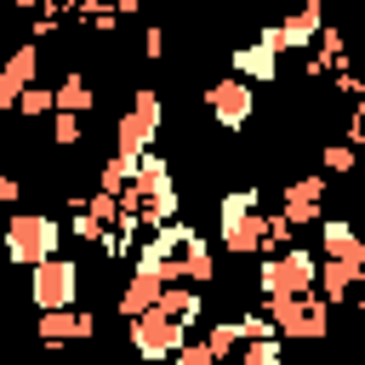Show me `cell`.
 Wrapping results in <instances>:
<instances>
[{"instance_id":"1","label":"cell","mask_w":365,"mask_h":365,"mask_svg":"<svg viewBox=\"0 0 365 365\" xmlns=\"http://www.w3.org/2000/svg\"><path fill=\"white\" fill-rule=\"evenodd\" d=\"M268 234V188H228L217 200V245L228 257H262Z\"/></svg>"},{"instance_id":"2","label":"cell","mask_w":365,"mask_h":365,"mask_svg":"<svg viewBox=\"0 0 365 365\" xmlns=\"http://www.w3.org/2000/svg\"><path fill=\"white\" fill-rule=\"evenodd\" d=\"M63 222L57 217H46V211H11L6 217V228H0V251H6V262L11 268H40V262H51V257H63L57 245H63Z\"/></svg>"},{"instance_id":"3","label":"cell","mask_w":365,"mask_h":365,"mask_svg":"<svg viewBox=\"0 0 365 365\" xmlns=\"http://www.w3.org/2000/svg\"><path fill=\"white\" fill-rule=\"evenodd\" d=\"M160 125H165V103H160V91H154V86H137L131 103H125V114L114 120V154H120V160H143V154L154 148Z\"/></svg>"},{"instance_id":"4","label":"cell","mask_w":365,"mask_h":365,"mask_svg":"<svg viewBox=\"0 0 365 365\" xmlns=\"http://www.w3.org/2000/svg\"><path fill=\"white\" fill-rule=\"evenodd\" d=\"M314 285H319V257L302 251V245H291V251H279V257H262V268H257V291H262V302L308 297Z\"/></svg>"},{"instance_id":"5","label":"cell","mask_w":365,"mask_h":365,"mask_svg":"<svg viewBox=\"0 0 365 365\" xmlns=\"http://www.w3.org/2000/svg\"><path fill=\"white\" fill-rule=\"evenodd\" d=\"M262 319H274V331L291 336V342H319V336L331 331V302H325L319 291H308V297L262 302Z\"/></svg>"},{"instance_id":"6","label":"cell","mask_w":365,"mask_h":365,"mask_svg":"<svg viewBox=\"0 0 365 365\" xmlns=\"http://www.w3.org/2000/svg\"><path fill=\"white\" fill-rule=\"evenodd\" d=\"M125 342L137 348L143 365H165V359H177V354L188 348V325H177V319H165L160 308H148L143 319L125 325Z\"/></svg>"},{"instance_id":"7","label":"cell","mask_w":365,"mask_h":365,"mask_svg":"<svg viewBox=\"0 0 365 365\" xmlns=\"http://www.w3.org/2000/svg\"><path fill=\"white\" fill-rule=\"evenodd\" d=\"M29 302L40 314H63V308H80V262L68 257H51L29 274Z\"/></svg>"},{"instance_id":"8","label":"cell","mask_w":365,"mask_h":365,"mask_svg":"<svg viewBox=\"0 0 365 365\" xmlns=\"http://www.w3.org/2000/svg\"><path fill=\"white\" fill-rule=\"evenodd\" d=\"M325 177L314 171V177H297V182H279V217L291 222V228H319L325 222Z\"/></svg>"},{"instance_id":"9","label":"cell","mask_w":365,"mask_h":365,"mask_svg":"<svg viewBox=\"0 0 365 365\" xmlns=\"http://www.w3.org/2000/svg\"><path fill=\"white\" fill-rule=\"evenodd\" d=\"M319 34H325V6H319V0H308V6H297L291 17L268 23L257 40H262V46H274V51H297V46H319Z\"/></svg>"},{"instance_id":"10","label":"cell","mask_w":365,"mask_h":365,"mask_svg":"<svg viewBox=\"0 0 365 365\" xmlns=\"http://www.w3.org/2000/svg\"><path fill=\"white\" fill-rule=\"evenodd\" d=\"M205 108H211V120H217L222 131H245V125H251V114H257V86H245V80L222 74V80L205 91Z\"/></svg>"},{"instance_id":"11","label":"cell","mask_w":365,"mask_h":365,"mask_svg":"<svg viewBox=\"0 0 365 365\" xmlns=\"http://www.w3.org/2000/svg\"><path fill=\"white\" fill-rule=\"evenodd\" d=\"M34 74H40V46H34V40H23V46H11V57L0 63V114H6V108L17 114V103H23V91H29V86H40Z\"/></svg>"},{"instance_id":"12","label":"cell","mask_w":365,"mask_h":365,"mask_svg":"<svg viewBox=\"0 0 365 365\" xmlns=\"http://www.w3.org/2000/svg\"><path fill=\"white\" fill-rule=\"evenodd\" d=\"M40 342L46 348H74V342H91L97 336V314L91 308H63V314H40L34 319Z\"/></svg>"},{"instance_id":"13","label":"cell","mask_w":365,"mask_h":365,"mask_svg":"<svg viewBox=\"0 0 365 365\" xmlns=\"http://www.w3.org/2000/svg\"><path fill=\"white\" fill-rule=\"evenodd\" d=\"M160 291H165V274H160L154 262H137V268H131V279L120 285V302H114V308H120V319H125V325H131V319H143V314L160 302Z\"/></svg>"},{"instance_id":"14","label":"cell","mask_w":365,"mask_h":365,"mask_svg":"<svg viewBox=\"0 0 365 365\" xmlns=\"http://www.w3.org/2000/svg\"><path fill=\"white\" fill-rule=\"evenodd\" d=\"M319 257H325V262H354V268H365V234H359L348 217H325V222H319Z\"/></svg>"},{"instance_id":"15","label":"cell","mask_w":365,"mask_h":365,"mask_svg":"<svg viewBox=\"0 0 365 365\" xmlns=\"http://www.w3.org/2000/svg\"><path fill=\"white\" fill-rule=\"evenodd\" d=\"M228 74H234V80H245V86H274V74H279V51H274V46H262V40L234 46V51H228Z\"/></svg>"},{"instance_id":"16","label":"cell","mask_w":365,"mask_h":365,"mask_svg":"<svg viewBox=\"0 0 365 365\" xmlns=\"http://www.w3.org/2000/svg\"><path fill=\"white\" fill-rule=\"evenodd\" d=\"M359 285H365V268H354V262H325V257H319V285H314V291H319L331 308L348 302Z\"/></svg>"},{"instance_id":"17","label":"cell","mask_w":365,"mask_h":365,"mask_svg":"<svg viewBox=\"0 0 365 365\" xmlns=\"http://www.w3.org/2000/svg\"><path fill=\"white\" fill-rule=\"evenodd\" d=\"M211 279H217V251H211V240L194 234V240L182 245V285L200 291V285H211Z\"/></svg>"},{"instance_id":"18","label":"cell","mask_w":365,"mask_h":365,"mask_svg":"<svg viewBox=\"0 0 365 365\" xmlns=\"http://www.w3.org/2000/svg\"><path fill=\"white\" fill-rule=\"evenodd\" d=\"M91 108H97V91H91V80H86L80 68H68V74H63V86H57V114H80V120H86Z\"/></svg>"},{"instance_id":"19","label":"cell","mask_w":365,"mask_h":365,"mask_svg":"<svg viewBox=\"0 0 365 365\" xmlns=\"http://www.w3.org/2000/svg\"><path fill=\"white\" fill-rule=\"evenodd\" d=\"M154 308H160L165 319H177V325H200V308H205V302H200V291H194V285H165Z\"/></svg>"},{"instance_id":"20","label":"cell","mask_w":365,"mask_h":365,"mask_svg":"<svg viewBox=\"0 0 365 365\" xmlns=\"http://www.w3.org/2000/svg\"><path fill=\"white\" fill-rule=\"evenodd\" d=\"M359 165V148L348 143V137H331V143H319V171L325 177H348Z\"/></svg>"},{"instance_id":"21","label":"cell","mask_w":365,"mask_h":365,"mask_svg":"<svg viewBox=\"0 0 365 365\" xmlns=\"http://www.w3.org/2000/svg\"><path fill=\"white\" fill-rule=\"evenodd\" d=\"M205 348H211V359H217V365H234V354H240V331H234V319H211Z\"/></svg>"},{"instance_id":"22","label":"cell","mask_w":365,"mask_h":365,"mask_svg":"<svg viewBox=\"0 0 365 365\" xmlns=\"http://www.w3.org/2000/svg\"><path fill=\"white\" fill-rule=\"evenodd\" d=\"M17 114H23V120H46V114H57V91H51V86H29L23 103H17Z\"/></svg>"},{"instance_id":"23","label":"cell","mask_w":365,"mask_h":365,"mask_svg":"<svg viewBox=\"0 0 365 365\" xmlns=\"http://www.w3.org/2000/svg\"><path fill=\"white\" fill-rule=\"evenodd\" d=\"M80 137H86V120L80 114H51V143L57 148H80Z\"/></svg>"},{"instance_id":"24","label":"cell","mask_w":365,"mask_h":365,"mask_svg":"<svg viewBox=\"0 0 365 365\" xmlns=\"http://www.w3.org/2000/svg\"><path fill=\"white\" fill-rule=\"evenodd\" d=\"M348 143L365 148V91H359V103H354V114H348Z\"/></svg>"},{"instance_id":"25","label":"cell","mask_w":365,"mask_h":365,"mask_svg":"<svg viewBox=\"0 0 365 365\" xmlns=\"http://www.w3.org/2000/svg\"><path fill=\"white\" fill-rule=\"evenodd\" d=\"M143 57H148V63L165 57V29H148V34H143Z\"/></svg>"},{"instance_id":"26","label":"cell","mask_w":365,"mask_h":365,"mask_svg":"<svg viewBox=\"0 0 365 365\" xmlns=\"http://www.w3.org/2000/svg\"><path fill=\"white\" fill-rule=\"evenodd\" d=\"M17 200H23V182L11 171H0V205H17Z\"/></svg>"},{"instance_id":"27","label":"cell","mask_w":365,"mask_h":365,"mask_svg":"<svg viewBox=\"0 0 365 365\" xmlns=\"http://www.w3.org/2000/svg\"><path fill=\"white\" fill-rule=\"evenodd\" d=\"M354 314H359V325H365V285L354 291Z\"/></svg>"},{"instance_id":"28","label":"cell","mask_w":365,"mask_h":365,"mask_svg":"<svg viewBox=\"0 0 365 365\" xmlns=\"http://www.w3.org/2000/svg\"><path fill=\"white\" fill-rule=\"evenodd\" d=\"M0 143H6V120H0Z\"/></svg>"},{"instance_id":"29","label":"cell","mask_w":365,"mask_h":365,"mask_svg":"<svg viewBox=\"0 0 365 365\" xmlns=\"http://www.w3.org/2000/svg\"><path fill=\"white\" fill-rule=\"evenodd\" d=\"M57 365H80V359H57Z\"/></svg>"}]
</instances>
